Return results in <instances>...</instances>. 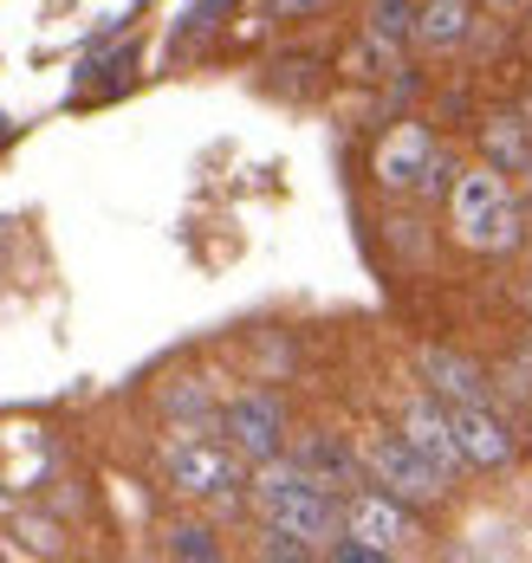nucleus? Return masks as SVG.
<instances>
[{"label": "nucleus", "instance_id": "10", "mask_svg": "<svg viewBox=\"0 0 532 563\" xmlns=\"http://www.w3.org/2000/svg\"><path fill=\"white\" fill-rule=\"evenodd\" d=\"M422 376H428L435 401H487V376L455 350H422Z\"/></svg>", "mask_w": 532, "mask_h": 563}, {"label": "nucleus", "instance_id": "4", "mask_svg": "<svg viewBox=\"0 0 532 563\" xmlns=\"http://www.w3.org/2000/svg\"><path fill=\"white\" fill-rule=\"evenodd\" d=\"M455 163L442 156V143L422 130V123H397L383 143H377V181L383 188H403V195H442Z\"/></svg>", "mask_w": 532, "mask_h": 563}, {"label": "nucleus", "instance_id": "15", "mask_svg": "<svg viewBox=\"0 0 532 563\" xmlns=\"http://www.w3.org/2000/svg\"><path fill=\"white\" fill-rule=\"evenodd\" d=\"M163 408H170V421H188L195 434L215 421V401H208V383H176V389L163 395Z\"/></svg>", "mask_w": 532, "mask_h": 563}, {"label": "nucleus", "instance_id": "12", "mask_svg": "<svg viewBox=\"0 0 532 563\" xmlns=\"http://www.w3.org/2000/svg\"><path fill=\"white\" fill-rule=\"evenodd\" d=\"M415 40L435 46V53L462 46L468 40V0H422L415 7Z\"/></svg>", "mask_w": 532, "mask_h": 563}, {"label": "nucleus", "instance_id": "6", "mask_svg": "<svg viewBox=\"0 0 532 563\" xmlns=\"http://www.w3.org/2000/svg\"><path fill=\"white\" fill-rule=\"evenodd\" d=\"M221 434H228V448H240L247 460H273L280 441H286V401L267 395V389L235 395V401L221 408Z\"/></svg>", "mask_w": 532, "mask_h": 563}, {"label": "nucleus", "instance_id": "3", "mask_svg": "<svg viewBox=\"0 0 532 563\" xmlns=\"http://www.w3.org/2000/svg\"><path fill=\"white\" fill-rule=\"evenodd\" d=\"M455 233L480 253H507L520 246V208L507 195V181L493 169H468L455 181Z\"/></svg>", "mask_w": 532, "mask_h": 563}, {"label": "nucleus", "instance_id": "7", "mask_svg": "<svg viewBox=\"0 0 532 563\" xmlns=\"http://www.w3.org/2000/svg\"><path fill=\"white\" fill-rule=\"evenodd\" d=\"M345 531L370 538L377 551H397V544L415 538V511H410V499H397V493L357 486V493H345Z\"/></svg>", "mask_w": 532, "mask_h": 563}, {"label": "nucleus", "instance_id": "5", "mask_svg": "<svg viewBox=\"0 0 532 563\" xmlns=\"http://www.w3.org/2000/svg\"><path fill=\"white\" fill-rule=\"evenodd\" d=\"M363 466H370V479H377L383 493H397V499H410V506H428V499L448 493V473L415 448L410 434H370Z\"/></svg>", "mask_w": 532, "mask_h": 563}, {"label": "nucleus", "instance_id": "9", "mask_svg": "<svg viewBox=\"0 0 532 563\" xmlns=\"http://www.w3.org/2000/svg\"><path fill=\"white\" fill-rule=\"evenodd\" d=\"M403 434H410L415 448L428 453L448 479L468 466V453H462V441H455V421H448V408H435V401H410L403 408Z\"/></svg>", "mask_w": 532, "mask_h": 563}, {"label": "nucleus", "instance_id": "1", "mask_svg": "<svg viewBox=\"0 0 532 563\" xmlns=\"http://www.w3.org/2000/svg\"><path fill=\"white\" fill-rule=\"evenodd\" d=\"M253 506L267 518V531H286L298 544H312V551H325L338 531H345V499L338 493H325L298 460H260V473H253Z\"/></svg>", "mask_w": 532, "mask_h": 563}, {"label": "nucleus", "instance_id": "8", "mask_svg": "<svg viewBox=\"0 0 532 563\" xmlns=\"http://www.w3.org/2000/svg\"><path fill=\"white\" fill-rule=\"evenodd\" d=\"M448 421H455V441L468 453V466H507L513 460V434L487 401H448Z\"/></svg>", "mask_w": 532, "mask_h": 563}, {"label": "nucleus", "instance_id": "2", "mask_svg": "<svg viewBox=\"0 0 532 563\" xmlns=\"http://www.w3.org/2000/svg\"><path fill=\"white\" fill-rule=\"evenodd\" d=\"M247 453L221 448V441H202V434H182L176 448L163 453V479L176 486L182 499H215V506H235L240 486H247Z\"/></svg>", "mask_w": 532, "mask_h": 563}, {"label": "nucleus", "instance_id": "14", "mask_svg": "<svg viewBox=\"0 0 532 563\" xmlns=\"http://www.w3.org/2000/svg\"><path fill=\"white\" fill-rule=\"evenodd\" d=\"M487 156L500 163V169H532V136L520 117H500L493 130H487Z\"/></svg>", "mask_w": 532, "mask_h": 563}, {"label": "nucleus", "instance_id": "18", "mask_svg": "<svg viewBox=\"0 0 532 563\" xmlns=\"http://www.w3.org/2000/svg\"><path fill=\"white\" fill-rule=\"evenodd\" d=\"M526 298H532V285H526Z\"/></svg>", "mask_w": 532, "mask_h": 563}, {"label": "nucleus", "instance_id": "17", "mask_svg": "<svg viewBox=\"0 0 532 563\" xmlns=\"http://www.w3.org/2000/svg\"><path fill=\"white\" fill-rule=\"evenodd\" d=\"M312 7H325V0H273V20H298V13H312Z\"/></svg>", "mask_w": 532, "mask_h": 563}, {"label": "nucleus", "instance_id": "16", "mask_svg": "<svg viewBox=\"0 0 532 563\" xmlns=\"http://www.w3.org/2000/svg\"><path fill=\"white\" fill-rule=\"evenodd\" d=\"M170 558H221V544H215L208 525H176L170 531Z\"/></svg>", "mask_w": 532, "mask_h": 563}, {"label": "nucleus", "instance_id": "13", "mask_svg": "<svg viewBox=\"0 0 532 563\" xmlns=\"http://www.w3.org/2000/svg\"><path fill=\"white\" fill-rule=\"evenodd\" d=\"M403 40H415V0H370V53L397 58Z\"/></svg>", "mask_w": 532, "mask_h": 563}, {"label": "nucleus", "instance_id": "11", "mask_svg": "<svg viewBox=\"0 0 532 563\" xmlns=\"http://www.w3.org/2000/svg\"><path fill=\"white\" fill-rule=\"evenodd\" d=\"M298 466H305L325 493H338V499H345V493H357V460L338 448L332 434H312V441L298 448Z\"/></svg>", "mask_w": 532, "mask_h": 563}]
</instances>
